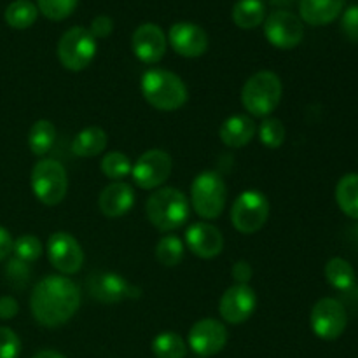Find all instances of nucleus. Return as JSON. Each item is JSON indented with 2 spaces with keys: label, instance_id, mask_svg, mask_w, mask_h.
Returning a JSON list of instances; mask_svg holds the SVG:
<instances>
[{
  "label": "nucleus",
  "instance_id": "f8f14e48",
  "mask_svg": "<svg viewBox=\"0 0 358 358\" xmlns=\"http://www.w3.org/2000/svg\"><path fill=\"white\" fill-rule=\"evenodd\" d=\"M48 259L56 271L63 276H72L80 271L84 264V252L76 236L65 231H58L49 236L45 245Z\"/></svg>",
  "mask_w": 358,
  "mask_h": 358
},
{
  "label": "nucleus",
  "instance_id": "412c9836",
  "mask_svg": "<svg viewBox=\"0 0 358 358\" xmlns=\"http://www.w3.org/2000/svg\"><path fill=\"white\" fill-rule=\"evenodd\" d=\"M346 0H299L301 21L311 27H324L338 20Z\"/></svg>",
  "mask_w": 358,
  "mask_h": 358
},
{
  "label": "nucleus",
  "instance_id": "5701e85b",
  "mask_svg": "<svg viewBox=\"0 0 358 358\" xmlns=\"http://www.w3.org/2000/svg\"><path fill=\"white\" fill-rule=\"evenodd\" d=\"M336 203L350 219L358 220V173H346L336 185Z\"/></svg>",
  "mask_w": 358,
  "mask_h": 358
},
{
  "label": "nucleus",
  "instance_id": "bb28decb",
  "mask_svg": "<svg viewBox=\"0 0 358 358\" xmlns=\"http://www.w3.org/2000/svg\"><path fill=\"white\" fill-rule=\"evenodd\" d=\"M325 278L336 290H350L355 283V269L346 259L332 257L325 264Z\"/></svg>",
  "mask_w": 358,
  "mask_h": 358
},
{
  "label": "nucleus",
  "instance_id": "c9c22d12",
  "mask_svg": "<svg viewBox=\"0 0 358 358\" xmlns=\"http://www.w3.org/2000/svg\"><path fill=\"white\" fill-rule=\"evenodd\" d=\"M341 30L350 42L358 44V3H353L348 9L343 10Z\"/></svg>",
  "mask_w": 358,
  "mask_h": 358
},
{
  "label": "nucleus",
  "instance_id": "2f4dec72",
  "mask_svg": "<svg viewBox=\"0 0 358 358\" xmlns=\"http://www.w3.org/2000/svg\"><path fill=\"white\" fill-rule=\"evenodd\" d=\"M42 252H44V247L35 234H21L13 243V257L28 262V264L38 261Z\"/></svg>",
  "mask_w": 358,
  "mask_h": 358
},
{
  "label": "nucleus",
  "instance_id": "f704fd0d",
  "mask_svg": "<svg viewBox=\"0 0 358 358\" xmlns=\"http://www.w3.org/2000/svg\"><path fill=\"white\" fill-rule=\"evenodd\" d=\"M21 353V339L13 329L0 327V358H17Z\"/></svg>",
  "mask_w": 358,
  "mask_h": 358
},
{
  "label": "nucleus",
  "instance_id": "cd10ccee",
  "mask_svg": "<svg viewBox=\"0 0 358 358\" xmlns=\"http://www.w3.org/2000/svg\"><path fill=\"white\" fill-rule=\"evenodd\" d=\"M152 353L156 358H185L187 343L173 331L161 332L154 338Z\"/></svg>",
  "mask_w": 358,
  "mask_h": 358
},
{
  "label": "nucleus",
  "instance_id": "f3484780",
  "mask_svg": "<svg viewBox=\"0 0 358 358\" xmlns=\"http://www.w3.org/2000/svg\"><path fill=\"white\" fill-rule=\"evenodd\" d=\"M166 38L173 51L184 58H199L208 49V34L196 23L180 21L171 24Z\"/></svg>",
  "mask_w": 358,
  "mask_h": 358
},
{
  "label": "nucleus",
  "instance_id": "f257e3e1",
  "mask_svg": "<svg viewBox=\"0 0 358 358\" xmlns=\"http://www.w3.org/2000/svg\"><path fill=\"white\" fill-rule=\"evenodd\" d=\"M80 306V290L72 278L51 275L34 287L30 296V311L37 324L44 327H59L72 320Z\"/></svg>",
  "mask_w": 358,
  "mask_h": 358
},
{
  "label": "nucleus",
  "instance_id": "dca6fc26",
  "mask_svg": "<svg viewBox=\"0 0 358 358\" xmlns=\"http://www.w3.org/2000/svg\"><path fill=\"white\" fill-rule=\"evenodd\" d=\"M168 38L161 27L156 23H143L133 31L131 37V49L133 55L147 65L161 62L163 56L166 55Z\"/></svg>",
  "mask_w": 358,
  "mask_h": 358
},
{
  "label": "nucleus",
  "instance_id": "b1692460",
  "mask_svg": "<svg viewBox=\"0 0 358 358\" xmlns=\"http://www.w3.org/2000/svg\"><path fill=\"white\" fill-rule=\"evenodd\" d=\"M233 21L243 30L257 28L266 20V6L262 0H238L233 7Z\"/></svg>",
  "mask_w": 358,
  "mask_h": 358
},
{
  "label": "nucleus",
  "instance_id": "c85d7f7f",
  "mask_svg": "<svg viewBox=\"0 0 358 358\" xmlns=\"http://www.w3.org/2000/svg\"><path fill=\"white\" fill-rule=\"evenodd\" d=\"M185 254V243L175 234H166L156 245V259L164 268H175L182 262Z\"/></svg>",
  "mask_w": 358,
  "mask_h": 358
},
{
  "label": "nucleus",
  "instance_id": "79ce46f5",
  "mask_svg": "<svg viewBox=\"0 0 358 358\" xmlns=\"http://www.w3.org/2000/svg\"><path fill=\"white\" fill-rule=\"evenodd\" d=\"M294 0H269V3H273V6H280V7H283V6H289V3H292Z\"/></svg>",
  "mask_w": 358,
  "mask_h": 358
},
{
  "label": "nucleus",
  "instance_id": "a878e982",
  "mask_svg": "<svg viewBox=\"0 0 358 358\" xmlns=\"http://www.w3.org/2000/svg\"><path fill=\"white\" fill-rule=\"evenodd\" d=\"M38 9L34 2L30 0H14L7 6L3 17H6V23L10 28H16V30H27L31 24L37 21Z\"/></svg>",
  "mask_w": 358,
  "mask_h": 358
},
{
  "label": "nucleus",
  "instance_id": "39448f33",
  "mask_svg": "<svg viewBox=\"0 0 358 358\" xmlns=\"http://www.w3.org/2000/svg\"><path fill=\"white\" fill-rule=\"evenodd\" d=\"M227 201V187L217 171H201L191 184V208L205 220L222 215Z\"/></svg>",
  "mask_w": 358,
  "mask_h": 358
},
{
  "label": "nucleus",
  "instance_id": "f03ea898",
  "mask_svg": "<svg viewBox=\"0 0 358 358\" xmlns=\"http://www.w3.org/2000/svg\"><path fill=\"white\" fill-rule=\"evenodd\" d=\"M140 91L152 108L175 112L187 103L189 90L180 76L166 69H150L140 79Z\"/></svg>",
  "mask_w": 358,
  "mask_h": 358
},
{
  "label": "nucleus",
  "instance_id": "1a4fd4ad",
  "mask_svg": "<svg viewBox=\"0 0 358 358\" xmlns=\"http://www.w3.org/2000/svg\"><path fill=\"white\" fill-rule=\"evenodd\" d=\"M173 159L163 149L145 150L133 164V180L143 191H156L170 178Z\"/></svg>",
  "mask_w": 358,
  "mask_h": 358
},
{
  "label": "nucleus",
  "instance_id": "e433bc0d",
  "mask_svg": "<svg viewBox=\"0 0 358 358\" xmlns=\"http://www.w3.org/2000/svg\"><path fill=\"white\" fill-rule=\"evenodd\" d=\"M87 30L91 31L94 38H105L114 31V21H112L110 16L100 14V16H96L91 21V27Z\"/></svg>",
  "mask_w": 358,
  "mask_h": 358
},
{
  "label": "nucleus",
  "instance_id": "2eb2a0df",
  "mask_svg": "<svg viewBox=\"0 0 358 358\" xmlns=\"http://www.w3.org/2000/svg\"><path fill=\"white\" fill-rule=\"evenodd\" d=\"M257 308V296L250 285H233L222 294L219 301V313L231 325L245 324Z\"/></svg>",
  "mask_w": 358,
  "mask_h": 358
},
{
  "label": "nucleus",
  "instance_id": "4468645a",
  "mask_svg": "<svg viewBox=\"0 0 358 358\" xmlns=\"http://www.w3.org/2000/svg\"><path fill=\"white\" fill-rule=\"evenodd\" d=\"M187 345L199 357L217 355L227 345L226 325L215 318H201L189 331Z\"/></svg>",
  "mask_w": 358,
  "mask_h": 358
},
{
  "label": "nucleus",
  "instance_id": "393cba45",
  "mask_svg": "<svg viewBox=\"0 0 358 358\" xmlns=\"http://www.w3.org/2000/svg\"><path fill=\"white\" fill-rule=\"evenodd\" d=\"M56 140V128L49 119H38L28 131V147L35 156H45Z\"/></svg>",
  "mask_w": 358,
  "mask_h": 358
},
{
  "label": "nucleus",
  "instance_id": "72a5a7b5",
  "mask_svg": "<svg viewBox=\"0 0 358 358\" xmlns=\"http://www.w3.org/2000/svg\"><path fill=\"white\" fill-rule=\"evenodd\" d=\"M79 0H37V9L48 20L63 21L76 10Z\"/></svg>",
  "mask_w": 358,
  "mask_h": 358
},
{
  "label": "nucleus",
  "instance_id": "0eeeda50",
  "mask_svg": "<svg viewBox=\"0 0 358 358\" xmlns=\"http://www.w3.org/2000/svg\"><path fill=\"white\" fill-rule=\"evenodd\" d=\"M269 219V201L264 192L248 189L240 192L231 206V224L241 234H254Z\"/></svg>",
  "mask_w": 358,
  "mask_h": 358
},
{
  "label": "nucleus",
  "instance_id": "6ab92c4d",
  "mask_svg": "<svg viewBox=\"0 0 358 358\" xmlns=\"http://www.w3.org/2000/svg\"><path fill=\"white\" fill-rule=\"evenodd\" d=\"M135 205V191L129 184L119 180L112 182L103 191L100 192L98 198V206L100 212L108 219H117V217L126 215Z\"/></svg>",
  "mask_w": 358,
  "mask_h": 358
},
{
  "label": "nucleus",
  "instance_id": "a19ab883",
  "mask_svg": "<svg viewBox=\"0 0 358 358\" xmlns=\"http://www.w3.org/2000/svg\"><path fill=\"white\" fill-rule=\"evenodd\" d=\"M34 358H65L59 352H55V350H42V352L35 353Z\"/></svg>",
  "mask_w": 358,
  "mask_h": 358
},
{
  "label": "nucleus",
  "instance_id": "ddd939ff",
  "mask_svg": "<svg viewBox=\"0 0 358 358\" xmlns=\"http://www.w3.org/2000/svg\"><path fill=\"white\" fill-rule=\"evenodd\" d=\"M264 35L275 48L294 49L303 42L304 24L294 13L275 10L264 20Z\"/></svg>",
  "mask_w": 358,
  "mask_h": 358
},
{
  "label": "nucleus",
  "instance_id": "ea45409f",
  "mask_svg": "<svg viewBox=\"0 0 358 358\" xmlns=\"http://www.w3.org/2000/svg\"><path fill=\"white\" fill-rule=\"evenodd\" d=\"M13 236L6 227L0 226V262L6 261L10 254H13Z\"/></svg>",
  "mask_w": 358,
  "mask_h": 358
},
{
  "label": "nucleus",
  "instance_id": "9b49d317",
  "mask_svg": "<svg viewBox=\"0 0 358 358\" xmlns=\"http://www.w3.org/2000/svg\"><path fill=\"white\" fill-rule=\"evenodd\" d=\"M86 289L93 299L103 304H115L124 299H136L142 296L138 287L131 285L126 278L117 273L100 271L87 276Z\"/></svg>",
  "mask_w": 358,
  "mask_h": 358
},
{
  "label": "nucleus",
  "instance_id": "20e7f679",
  "mask_svg": "<svg viewBox=\"0 0 358 358\" xmlns=\"http://www.w3.org/2000/svg\"><path fill=\"white\" fill-rule=\"evenodd\" d=\"M283 96L282 79L271 70H261L248 77L241 90V103L254 117H269Z\"/></svg>",
  "mask_w": 358,
  "mask_h": 358
},
{
  "label": "nucleus",
  "instance_id": "7ed1b4c3",
  "mask_svg": "<svg viewBox=\"0 0 358 358\" xmlns=\"http://www.w3.org/2000/svg\"><path fill=\"white\" fill-rule=\"evenodd\" d=\"M145 213L157 231L170 233L187 222L191 217V203L180 189L159 187L147 198Z\"/></svg>",
  "mask_w": 358,
  "mask_h": 358
},
{
  "label": "nucleus",
  "instance_id": "6e6552de",
  "mask_svg": "<svg viewBox=\"0 0 358 358\" xmlns=\"http://www.w3.org/2000/svg\"><path fill=\"white\" fill-rule=\"evenodd\" d=\"M96 38L84 27H72L58 42V59L63 69L80 72L87 69L96 56Z\"/></svg>",
  "mask_w": 358,
  "mask_h": 358
},
{
  "label": "nucleus",
  "instance_id": "423d86ee",
  "mask_svg": "<svg viewBox=\"0 0 358 358\" xmlns=\"http://www.w3.org/2000/svg\"><path fill=\"white\" fill-rule=\"evenodd\" d=\"M30 184L35 198L45 206L59 205L69 191L66 170L56 159H41L38 163H35Z\"/></svg>",
  "mask_w": 358,
  "mask_h": 358
},
{
  "label": "nucleus",
  "instance_id": "4be33fe9",
  "mask_svg": "<svg viewBox=\"0 0 358 358\" xmlns=\"http://www.w3.org/2000/svg\"><path fill=\"white\" fill-rule=\"evenodd\" d=\"M108 136L100 126H87L72 140V152L79 157H94L107 149Z\"/></svg>",
  "mask_w": 358,
  "mask_h": 358
},
{
  "label": "nucleus",
  "instance_id": "4c0bfd02",
  "mask_svg": "<svg viewBox=\"0 0 358 358\" xmlns=\"http://www.w3.org/2000/svg\"><path fill=\"white\" fill-rule=\"evenodd\" d=\"M231 276H233V280L238 285H248V282H250L252 276H254V269H252L250 262L238 261L234 262L233 268H231Z\"/></svg>",
  "mask_w": 358,
  "mask_h": 358
},
{
  "label": "nucleus",
  "instance_id": "7c9ffc66",
  "mask_svg": "<svg viewBox=\"0 0 358 358\" xmlns=\"http://www.w3.org/2000/svg\"><path fill=\"white\" fill-rule=\"evenodd\" d=\"M257 135L262 145H266L268 149H278L285 142L287 129L280 119L266 117L257 128Z\"/></svg>",
  "mask_w": 358,
  "mask_h": 358
},
{
  "label": "nucleus",
  "instance_id": "a211bd4d",
  "mask_svg": "<svg viewBox=\"0 0 358 358\" xmlns=\"http://www.w3.org/2000/svg\"><path fill=\"white\" fill-rule=\"evenodd\" d=\"M185 245L199 259H213L222 254L224 236L210 222H194L185 231Z\"/></svg>",
  "mask_w": 358,
  "mask_h": 358
},
{
  "label": "nucleus",
  "instance_id": "58836bf2",
  "mask_svg": "<svg viewBox=\"0 0 358 358\" xmlns=\"http://www.w3.org/2000/svg\"><path fill=\"white\" fill-rule=\"evenodd\" d=\"M20 313V304L14 297L2 296L0 297V320H10Z\"/></svg>",
  "mask_w": 358,
  "mask_h": 358
},
{
  "label": "nucleus",
  "instance_id": "9d476101",
  "mask_svg": "<svg viewBox=\"0 0 358 358\" xmlns=\"http://www.w3.org/2000/svg\"><path fill=\"white\" fill-rule=\"evenodd\" d=\"M311 331L324 341H336L341 338L348 325V313L343 303L334 297H324L317 301L310 315Z\"/></svg>",
  "mask_w": 358,
  "mask_h": 358
},
{
  "label": "nucleus",
  "instance_id": "473e14b6",
  "mask_svg": "<svg viewBox=\"0 0 358 358\" xmlns=\"http://www.w3.org/2000/svg\"><path fill=\"white\" fill-rule=\"evenodd\" d=\"M3 278H6L7 285L13 287V289H24L30 283L31 266L28 262L20 261V259L10 257L6 262V268H3Z\"/></svg>",
  "mask_w": 358,
  "mask_h": 358
},
{
  "label": "nucleus",
  "instance_id": "aec40b11",
  "mask_svg": "<svg viewBox=\"0 0 358 358\" xmlns=\"http://www.w3.org/2000/svg\"><path fill=\"white\" fill-rule=\"evenodd\" d=\"M255 135H257V124L254 119L245 114L231 115L220 124L219 129L220 142L231 149H241L248 145Z\"/></svg>",
  "mask_w": 358,
  "mask_h": 358
},
{
  "label": "nucleus",
  "instance_id": "c756f323",
  "mask_svg": "<svg viewBox=\"0 0 358 358\" xmlns=\"http://www.w3.org/2000/svg\"><path fill=\"white\" fill-rule=\"evenodd\" d=\"M100 168L105 177L114 182H119L128 177V175H131L133 164L126 154L119 152V150H112V152H107L101 157Z\"/></svg>",
  "mask_w": 358,
  "mask_h": 358
}]
</instances>
